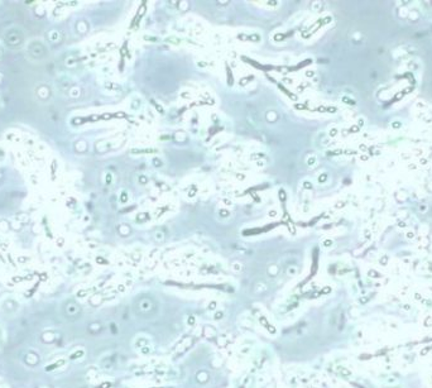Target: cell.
Here are the masks:
<instances>
[{"label":"cell","mask_w":432,"mask_h":388,"mask_svg":"<svg viewBox=\"0 0 432 388\" xmlns=\"http://www.w3.org/2000/svg\"><path fill=\"white\" fill-rule=\"evenodd\" d=\"M152 307H153V305H152V303H150V300H147L146 303H142L139 305V310L142 312H148V311H150V310H152Z\"/></svg>","instance_id":"obj_1"}]
</instances>
